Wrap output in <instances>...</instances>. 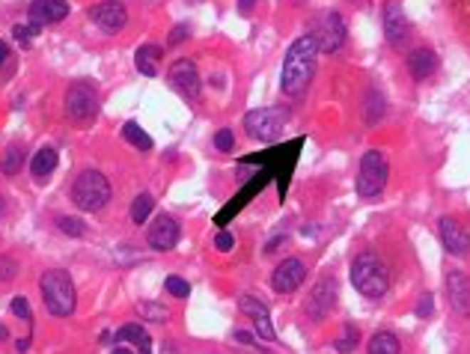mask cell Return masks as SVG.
I'll return each instance as SVG.
<instances>
[{
  "label": "cell",
  "mask_w": 470,
  "mask_h": 354,
  "mask_svg": "<svg viewBox=\"0 0 470 354\" xmlns=\"http://www.w3.org/2000/svg\"><path fill=\"white\" fill-rule=\"evenodd\" d=\"M315 60H318V45L310 36H301L292 42V48L286 51V60H283V72H280V90L286 95H301L310 80L315 75Z\"/></svg>",
  "instance_id": "cell-1"
},
{
  "label": "cell",
  "mask_w": 470,
  "mask_h": 354,
  "mask_svg": "<svg viewBox=\"0 0 470 354\" xmlns=\"http://www.w3.org/2000/svg\"><path fill=\"white\" fill-rule=\"evenodd\" d=\"M351 283L363 298H381L390 289V271L378 253L366 250L351 262Z\"/></svg>",
  "instance_id": "cell-2"
},
{
  "label": "cell",
  "mask_w": 470,
  "mask_h": 354,
  "mask_svg": "<svg viewBox=\"0 0 470 354\" xmlns=\"http://www.w3.org/2000/svg\"><path fill=\"white\" fill-rule=\"evenodd\" d=\"M72 199L83 212H102L110 202V182L98 170H83L72 184Z\"/></svg>",
  "instance_id": "cell-3"
},
{
  "label": "cell",
  "mask_w": 470,
  "mask_h": 354,
  "mask_svg": "<svg viewBox=\"0 0 470 354\" xmlns=\"http://www.w3.org/2000/svg\"><path fill=\"white\" fill-rule=\"evenodd\" d=\"M42 301L54 316H72L75 313V283L66 271H48L39 280Z\"/></svg>",
  "instance_id": "cell-4"
},
{
  "label": "cell",
  "mask_w": 470,
  "mask_h": 354,
  "mask_svg": "<svg viewBox=\"0 0 470 354\" xmlns=\"http://www.w3.org/2000/svg\"><path fill=\"white\" fill-rule=\"evenodd\" d=\"M387 176H390V167H387L384 152L369 149L360 161V176H357L360 197H378L384 191V184H387Z\"/></svg>",
  "instance_id": "cell-5"
},
{
  "label": "cell",
  "mask_w": 470,
  "mask_h": 354,
  "mask_svg": "<svg viewBox=\"0 0 470 354\" xmlns=\"http://www.w3.org/2000/svg\"><path fill=\"white\" fill-rule=\"evenodd\" d=\"M98 113V93L90 80H78L66 93V116L72 123H90Z\"/></svg>",
  "instance_id": "cell-6"
},
{
  "label": "cell",
  "mask_w": 470,
  "mask_h": 354,
  "mask_svg": "<svg viewBox=\"0 0 470 354\" xmlns=\"http://www.w3.org/2000/svg\"><path fill=\"white\" fill-rule=\"evenodd\" d=\"M310 36L315 39L318 51H325V54H333V51H340L343 42H345V24H343V19H340V12L328 9V12L318 15V19L313 21V27H310Z\"/></svg>",
  "instance_id": "cell-7"
},
{
  "label": "cell",
  "mask_w": 470,
  "mask_h": 354,
  "mask_svg": "<svg viewBox=\"0 0 470 354\" xmlns=\"http://www.w3.org/2000/svg\"><path fill=\"white\" fill-rule=\"evenodd\" d=\"M289 120V110H283V108H259L254 113H247L244 116V131L250 134V137H256V140H271L280 134L283 123Z\"/></svg>",
  "instance_id": "cell-8"
},
{
  "label": "cell",
  "mask_w": 470,
  "mask_h": 354,
  "mask_svg": "<svg viewBox=\"0 0 470 354\" xmlns=\"http://www.w3.org/2000/svg\"><path fill=\"white\" fill-rule=\"evenodd\" d=\"M333 303H337V283L325 277V280H318L313 286V292L307 298V316L313 318V322H322V318L330 316Z\"/></svg>",
  "instance_id": "cell-9"
},
{
  "label": "cell",
  "mask_w": 470,
  "mask_h": 354,
  "mask_svg": "<svg viewBox=\"0 0 470 354\" xmlns=\"http://www.w3.org/2000/svg\"><path fill=\"white\" fill-rule=\"evenodd\" d=\"M170 83H173V90L179 95L194 101L199 95V72H197L194 60H176L170 66Z\"/></svg>",
  "instance_id": "cell-10"
},
{
  "label": "cell",
  "mask_w": 470,
  "mask_h": 354,
  "mask_svg": "<svg viewBox=\"0 0 470 354\" xmlns=\"http://www.w3.org/2000/svg\"><path fill=\"white\" fill-rule=\"evenodd\" d=\"M307 277V268L301 259H283L277 268H274V277H271V286H274V292L280 295H292L301 283H304Z\"/></svg>",
  "instance_id": "cell-11"
},
{
  "label": "cell",
  "mask_w": 470,
  "mask_h": 354,
  "mask_svg": "<svg viewBox=\"0 0 470 354\" xmlns=\"http://www.w3.org/2000/svg\"><path fill=\"white\" fill-rule=\"evenodd\" d=\"M384 33H387V42L393 48H402L411 39V24H408V15L399 4H387L384 9Z\"/></svg>",
  "instance_id": "cell-12"
},
{
  "label": "cell",
  "mask_w": 470,
  "mask_h": 354,
  "mask_svg": "<svg viewBox=\"0 0 470 354\" xmlns=\"http://www.w3.org/2000/svg\"><path fill=\"white\" fill-rule=\"evenodd\" d=\"M90 19L108 30V33H116V30H122L125 21H128V12H125V4H120V0H105V4H98L90 9Z\"/></svg>",
  "instance_id": "cell-13"
},
{
  "label": "cell",
  "mask_w": 470,
  "mask_h": 354,
  "mask_svg": "<svg viewBox=\"0 0 470 354\" xmlns=\"http://www.w3.org/2000/svg\"><path fill=\"white\" fill-rule=\"evenodd\" d=\"M179 244V224L170 214H158L149 227V247L152 250H173Z\"/></svg>",
  "instance_id": "cell-14"
},
{
  "label": "cell",
  "mask_w": 470,
  "mask_h": 354,
  "mask_svg": "<svg viewBox=\"0 0 470 354\" xmlns=\"http://www.w3.org/2000/svg\"><path fill=\"white\" fill-rule=\"evenodd\" d=\"M241 313H247L250 318H254V328H256V333H259V340H277V333H274V325H271V316H268V307L259 301V298H254V295H244L241 298Z\"/></svg>",
  "instance_id": "cell-15"
},
{
  "label": "cell",
  "mask_w": 470,
  "mask_h": 354,
  "mask_svg": "<svg viewBox=\"0 0 470 354\" xmlns=\"http://www.w3.org/2000/svg\"><path fill=\"white\" fill-rule=\"evenodd\" d=\"M441 241L444 247L452 253V256H464L470 250V229L461 227L459 221H449V217H441Z\"/></svg>",
  "instance_id": "cell-16"
},
{
  "label": "cell",
  "mask_w": 470,
  "mask_h": 354,
  "mask_svg": "<svg viewBox=\"0 0 470 354\" xmlns=\"http://www.w3.org/2000/svg\"><path fill=\"white\" fill-rule=\"evenodd\" d=\"M66 15H69V4L66 0H33V6H30V21L39 27L63 21Z\"/></svg>",
  "instance_id": "cell-17"
},
{
  "label": "cell",
  "mask_w": 470,
  "mask_h": 354,
  "mask_svg": "<svg viewBox=\"0 0 470 354\" xmlns=\"http://www.w3.org/2000/svg\"><path fill=\"white\" fill-rule=\"evenodd\" d=\"M408 69H411L414 80H426L434 69H438V54L429 51V48H417L414 54L408 57Z\"/></svg>",
  "instance_id": "cell-18"
},
{
  "label": "cell",
  "mask_w": 470,
  "mask_h": 354,
  "mask_svg": "<svg viewBox=\"0 0 470 354\" xmlns=\"http://www.w3.org/2000/svg\"><path fill=\"white\" fill-rule=\"evenodd\" d=\"M446 289H449V298H452V307H456L459 313H467V298H470V283L461 271H452L446 277Z\"/></svg>",
  "instance_id": "cell-19"
},
{
  "label": "cell",
  "mask_w": 470,
  "mask_h": 354,
  "mask_svg": "<svg viewBox=\"0 0 470 354\" xmlns=\"http://www.w3.org/2000/svg\"><path fill=\"white\" fill-rule=\"evenodd\" d=\"M164 57V51L158 45H140L137 54H134V63H137V72L146 75V78H155L158 69H155V60Z\"/></svg>",
  "instance_id": "cell-20"
},
{
  "label": "cell",
  "mask_w": 470,
  "mask_h": 354,
  "mask_svg": "<svg viewBox=\"0 0 470 354\" xmlns=\"http://www.w3.org/2000/svg\"><path fill=\"white\" fill-rule=\"evenodd\" d=\"M54 167H57V152H54L51 146L39 149L36 155H33V161H30V170H33V176H36L39 182H45L48 176H51Z\"/></svg>",
  "instance_id": "cell-21"
},
{
  "label": "cell",
  "mask_w": 470,
  "mask_h": 354,
  "mask_svg": "<svg viewBox=\"0 0 470 354\" xmlns=\"http://www.w3.org/2000/svg\"><path fill=\"white\" fill-rule=\"evenodd\" d=\"M366 351L369 354H399L402 345H399V340H396L390 330H378V333H372V340H369Z\"/></svg>",
  "instance_id": "cell-22"
},
{
  "label": "cell",
  "mask_w": 470,
  "mask_h": 354,
  "mask_svg": "<svg viewBox=\"0 0 470 354\" xmlns=\"http://www.w3.org/2000/svg\"><path fill=\"white\" fill-rule=\"evenodd\" d=\"M116 343H137L140 351H152V345H149V333L140 328V325H125L116 330Z\"/></svg>",
  "instance_id": "cell-23"
},
{
  "label": "cell",
  "mask_w": 470,
  "mask_h": 354,
  "mask_svg": "<svg viewBox=\"0 0 470 354\" xmlns=\"http://www.w3.org/2000/svg\"><path fill=\"white\" fill-rule=\"evenodd\" d=\"M122 137L131 143V146H137V149H143V152H149L152 149V137L137 125V123H125V128H122Z\"/></svg>",
  "instance_id": "cell-24"
},
{
  "label": "cell",
  "mask_w": 470,
  "mask_h": 354,
  "mask_svg": "<svg viewBox=\"0 0 470 354\" xmlns=\"http://www.w3.org/2000/svg\"><path fill=\"white\" fill-rule=\"evenodd\" d=\"M152 209H155V199L149 197V194H140L137 199L131 202V221L134 224H143L149 214H152Z\"/></svg>",
  "instance_id": "cell-25"
},
{
  "label": "cell",
  "mask_w": 470,
  "mask_h": 354,
  "mask_svg": "<svg viewBox=\"0 0 470 354\" xmlns=\"http://www.w3.org/2000/svg\"><path fill=\"white\" fill-rule=\"evenodd\" d=\"M39 33V24H15V30H12V36H15V42H19L21 48H30L33 45V36Z\"/></svg>",
  "instance_id": "cell-26"
},
{
  "label": "cell",
  "mask_w": 470,
  "mask_h": 354,
  "mask_svg": "<svg viewBox=\"0 0 470 354\" xmlns=\"http://www.w3.org/2000/svg\"><path fill=\"white\" fill-rule=\"evenodd\" d=\"M381 116H384V98L372 90V93H369V108H366V123L369 125H375L378 120H381Z\"/></svg>",
  "instance_id": "cell-27"
},
{
  "label": "cell",
  "mask_w": 470,
  "mask_h": 354,
  "mask_svg": "<svg viewBox=\"0 0 470 354\" xmlns=\"http://www.w3.org/2000/svg\"><path fill=\"white\" fill-rule=\"evenodd\" d=\"M333 345H337V351H340V354H348L351 348L357 345V328H351V325H348V328H345V333H343V336H340V340L333 343Z\"/></svg>",
  "instance_id": "cell-28"
},
{
  "label": "cell",
  "mask_w": 470,
  "mask_h": 354,
  "mask_svg": "<svg viewBox=\"0 0 470 354\" xmlns=\"http://www.w3.org/2000/svg\"><path fill=\"white\" fill-rule=\"evenodd\" d=\"M21 155L24 152L19 149V146H12L9 152H6V161H4V173H9V176H15L21 170Z\"/></svg>",
  "instance_id": "cell-29"
},
{
  "label": "cell",
  "mask_w": 470,
  "mask_h": 354,
  "mask_svg": "<svg viewBox=\"0 0 470 354\" xmlns=\"http://www.w3.org/2000/svg\"><path fill=\"white\" fill-rule=\"evenodd\" d=\"M167 292H170V295H176V298H188L191 295V286L188 283H184L182 277H167Z\"/></svg>",
  "instance_id": "cell-30"
},
{
  "label": "cell",
  "mask_w": 470,
  "mask_h": 354,
  "mask_svg": "<svg viewBox=\"0 0 470 354\" xmlns=\"http://www.w3.org/2000/svg\"><path fill=\"white\" fill-rule=\"evenodd\" d=\"M57 227L66 235H83V221H80V217H60Z\"/></svg>",
  "instance_id": "cell-31"
},
{
  "label": "cell",
  "mask_w": 470,
  "mask_h": 354,
  "mask_svg": "<svg viewBox=\"0 0 470 354\" xmlns=\"http://www.w3.org/2000/svg\"><path fill=\"white\" fill-rule=\"evenodd\" d=\"M140 316H146L149 322H164V318H167V310L158 307V303H140Z\"/></svg>",
  "instance_id": "cell-32"
},
{
  "label": "cell",
  "mask_w": 470,
  "mask_h": 354,
  "mask_svg": "<svg viewBox=\"0 0 470 354\" xmlns=\"http://www.w3.org/2000/svg\"><path fill=\"white\" fill-rule=\"evenodd\" d=\"M214 146L221 149V152H229V149L235 146V137H232V131H229V128H221V131H217V134H214Z\"/></svg>",
  "instance_id": "cell-33"
},
{
  "label": "cell",
  "mask_w": 470,
  "mask_h": 354,
  "mask_svg": "<svg viewBox=\"0 0 470 354\" xmlns=\"http://www.w3.org/2000/svg\"><path fill=\"white\" fill-rule=\"evenodd\" d=\"M15 271H19V265H15L12 259H6V256H0V280L9 283L15 277Z\"/></svg>",
  "instance_id": "cell-34"
},
{
  "label": "cell",
  "mask_w": 470,
  "mask_h": 354,
  "mask_svg": "<svg viewBox=\"0 0 470 354\" xmlns=\"http://www.w3.org/2000/svg\"><path fill=\"white\" fill-rule=\"evenodd\" d=\"M432 310H434V298H432L429 292H426V295H419V303H417V310H414V313H417L419 318H423V316H432Z\"/></svg>",
  "instance_id": "cell-35"
},
{
  "label": "cell",
  "mask_w": 470,
  "mask_h": 354,
  "mask_svg": "<svg viewBox=\"0 0 470 354\" xmlns=\"http://www.w3.org/2000/svg\"><path fill=\"white\" fill-rule=\"evenodd\" d=\"M184 39H188V24H179V27H173V33H170V39H167V45H182Z\"/></svg>",
  "instance_id": "cell-36"
},
{
  "label": "cell",
  "mask_w": 470,
  "mask_h": 354,
  "mask_svg": "<svg viewBox=\"0 0 470 354\" xmlns=\"http://www.w3.org/2000/svg\"><path fill=\"white\" fill-rule=\"evenodd\" d=\"M12 313L21 316V318H30V303H27V298H15V301H12Z\"/></svg>",
  "instance_id": "cell-37"
},
{
  "label": "cell",
  "mask_w": 470,
  "mask_h": 354,
  "mask_svg": "<svg viewBox=\"0 0 470 354\" xmlns=\"http://www.w3.org/2000/svg\"><path fill=\"white\" fill-rule=\"evenodd\" d=\"M214 244H217V250H232V244H235V239L229 232H217V239H214Z\"/></svg>",
  "instance_id": "cell-38"
},
{
  "label": "cell",
  "mask_w": 470,
  "mask_h": 354,
  "mask_svg": "<svg viewBox=\"0 0 470 354\" xmlns=\"http://www.w3.org/2000/svg\"><path fill=\"white\" fill-rule=\"evenodd\" d=\"M235 340H239V343H244V345H254V336H250V333H244V330H235Z\"/></svg>",
  "instance_id": "cell-39"
},
{
  "label": "cell",
  "mask_w": 470,
  "mask_h": 354,
  "mask_svg": "<svg viewBox=\"0 0 470 354\" xmlns=\"http://www.w3.org/2000/svg\"><path fill=\"white\" fill-rule=\"evenodd\" d=\"M6 60H9V45L0 42V66H6Z\"/></svg>",
  "instance_id": "cell-40"
},
{
  "label": "cell",
  "mask_w": 470,
  "mask_h": 354,
  "mask_svg": "<svg viewBox=\"0 0 470 354\" xmlns=\"http://www.w3.org/2000/svg\"><path fill=\"white\" fill-rule=\"evenodd\" d=\"M239 9L241 12H250V9H254V0H239Z\"/></svg>",
  "instance_id": "cell-41"
},
{
  "label": "cell",
  "mask_w": 470,
  "mask_h": 354,
  "mask_svg": "<svg viewBox=\"0 0 470 354\" xmlns=\"http://www.w3.org/2000/svg\"><path fill=\"white\" fill-rule=\"evenodd\" d=\"M27 345H30V340H19V343H15V348H19V351H27Z\"/></svg>",
  "instance_id": "cell-42"
},
{
  "label": "cell",
  "mask_w": 470,
  "mask_h": 354,
  "mask_svg": "<svg viewBox=\"0 0 470 354\" xmlns=\"http://www.w3.org/2000/svg\"><path fill=\"white\" fill-rule=\"evenodd\" d=\"M113 354H131V351H128V348H122V345H120V348H113Z\"/></svg>",
  "instance_id": "cell-43"
},
{
  "label": "cell",
  "mask_w": 470,
  "mask_h": 354,
  "mask_svg": "<svg viewBox=\"0 0 470 354\" xmlns=\"http://www.w3.org/2000/svg\"><path fill=\"white\" fill-rule=\"evenodd\" d=\"M4 336H6V328H4V325H0V340H4Z\"/></svg>",
  "instance_id": "cell-44"
},
{
  "label": "cell",
  "mask_w": 470,
  "mask_h": 354,
  "mask_svg": "<svg viewBox=\"0 0 470 354\" xmlns=\"http://www.w3.org/2000/svg\"><path fill=\"white\" fill-rule=\"evenodd\" d=\"M140 354H152V351H140Z\"/></svg>",
  "instance_id": "cell-45"
}]
</instances>
